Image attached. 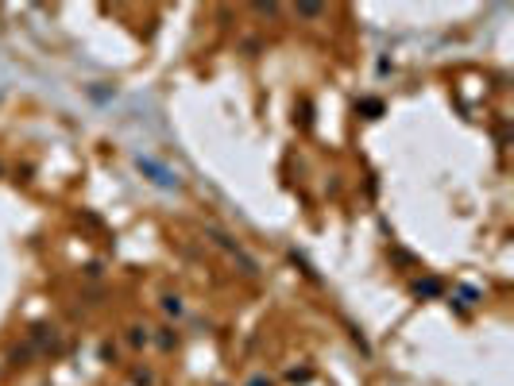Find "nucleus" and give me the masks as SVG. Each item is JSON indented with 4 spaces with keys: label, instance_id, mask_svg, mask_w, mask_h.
Masks as SVG:
<instances>
[]
</instances>
